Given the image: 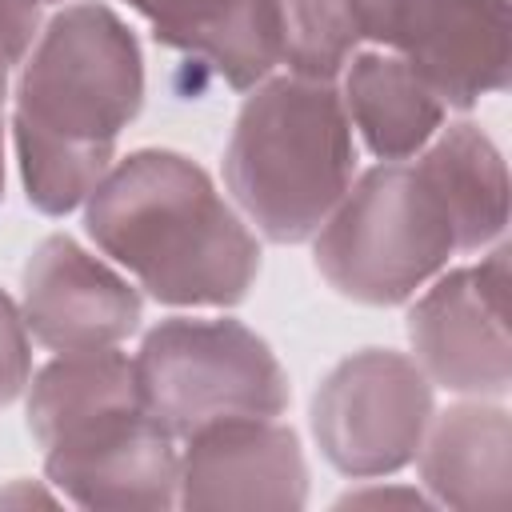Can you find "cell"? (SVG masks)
Instances as JSON below:
<instances>
[{"instance_id":"cell-1","label":"cell","mask_w":512,"mask_h":512,"mask_svg":"<svg viewBox=\"0 0 512 512\" xmlns=\"http://www.w3.org/2000/svg\"><path fill=\"white\" fill-rule=\"evenodd\" d=\"M144 104L136 32L100 0L56 12L16 80L12 140L28 204L44 216L80 208L116 160L120 132Z\"/></svg>"},{"instance_id":"cell-2","label":"cell","mask_w":512,"mask_h":512,"mask_svg":"<svg viewBox=\"0 0 512 512\" xmlns=\"http://www.w3.org/2000/svg\"><path fill=\"white\" fill-rule=\"evenodd\" d=\"M104 256L172 308H232L260 276V244L212 176L172 148H136L84 200Z\"/></svg>"},{"instance_id":"cell-3","label":"cell","mask_w":512,"mask_h":512,"mask_svg":"<svg viewBox=\"0 0 512 512\" xmlns=\"http://www.w3.org/2000/svg\"><path fill=\"white\" fill-rule=\"evenodd\" d=\"M44 476L80 508L164 512L180 492L176 436L148 416L136 364L116 348L60 352L28 388Z\"/></svg>"},{"instance_id":"cell-4","label":"cell","mask_w":512,"mask_h":512,"mask_svg":"<svg viewBox=\"0 0 512 512\" xmlns=\"http://www.w3.org/2000/svg\"><path fill=\"white\" fill-rule=\"evenodd\" d=\"M352 176V120L328 80L268 76L252 88L224 148V184L264 240H312Z\"/></svg>"},{"instance_id":"cell-5","label":"cell","mask_w":512,"mask_h":512,"mask_svg":"<svg viewBox=\"0 0 512 512\" xmlns=\"http://www.w3.org/2000/svg\"><path fill=\"white\" fill-rule=\"evenodd\" d=\"M320 276L348 300L392 308L456 256V228L420 164L368 168L312 236Z\"/></svg>"},{"instance_id":"cell-6","label":"cell","mask_w":512,"mask_h":512,"mask_svg":"<svg viewBox=\"0 0 512 512\" xmlns=\"http://www.w3.org/2000/svg\"><path fill=\"white\" fill-rule=\"evenodd\" d=\"M148 416L176 440L224 416H280L292 400L288 372L240 320H160L132 356Z\"/></svg>"},{"instance_id":"cell-7","label":"cell","mask_w":512,"mask_h":512,"mask_svg":"<svg viewBox=\"0 0 512 512\" xmlns=\"http://www.w3.org/2000/svg\"><path fill=\"white\" fill-rule=\"evenodd\" d=\"M436 416L432 380L392 348L344 356L312 396V436L324 460L352 480L408 468Z\"/></svg>"},{"instance_id":"cell-8","label":"cell","mask_w":512,"mask_h":512,"mask_svg":"<svg viewBox=\"0 0 512 512\" xmlns=\"http://www.w3.org/2000/svg\"><path fill=\"white\" fill-rule=\"evenodd\" d=\"M360 40L408 60L444 108H472L508 88V0H348Z\"/></svg>"},{"instance_id":"cell-9","label":"cell","mask_w":512,"mask_h":512,"mask_svg":"<svg viewBox=\"0 0 512 512\" xmlns=\"http://www.w3.org/2000/svg\"><path fill=\"white\" fill-rule=\"evenodd\" d=\"M412 360L420 372L460 396H504L512 384L508 348V248L480 264L444 272L408 312Z\"/></svg>"},{"instance_id":"cell-10","label":"cell","mask_w":512,"mask_h":512,"mask_svg":"<svg viewBox=\"0 0 512 512\" xmlns=\"http://www.w3.org/2000/svg\"><path fill=\"white\" fill-rule=\"evenodd\" d=\"M180 508H276L308 504L300 436L276 416H224L184 436Z\"/></svg>"},{"instance_id":"cell-11","label":"cell","mask_w":512,"mask_h":512,"mask_svg":"<svg viewBox=\"0 0 512 512\" xmlns=\"http://www.w3.org/2000/svg\"><path fill=\"white\" fill-rule=\"evenodd\" d=\"M24 324L28 336L52 352L116 348L140 328V292L84 252L72 236L56 232L36 244L24 264Z\"/></svg>"},{"instance_id":"cell-12","label":"cell","mask_w":512,"mask_h":512,"mask_svg":"<svg viewBox=\"0 0 512 512\" xmlns=\"http://www.w3.org/2000/svg\"><path fill=\"white\" fill-rule=\"evenodd\" d=\"M508 448L512 424L500 404L476 396L432 416L416 452L432 504L480 512L508 508Z\"/></svg>"},{"instance_id":"cell-13","label":"cell","mask_w":512,"mask_h":512,"mask_svg":"<svg viewBox=\"0 0 512 512\" xmlns=\"http://www.w3.org/2000/svg\"><path fill=\"white\" fill-rule=\"evenodd\" d=\"M344 112L376 160H408L444 128V100L396 52H352Z\"/></svg>"},{"instance_id":"cell-14","label":"cell","mask_w":512,"mask_h":512,"mask_svg":"<svg viewBox=\"0 0 512 512\" xmlns=\"http://www.w3.org/2000/svg\"><path fill=\"white\" fill-rule=\"evenodd\" d=\"M420 172L444 200L456 252H480L504 236L508 224V168L500 148L472 120L440 128L420 152Z\"/></svg>"},{"instance_id":"cell-15","label":"cell","mask_w":512,"mask_h":512,"mask_svg":"<svg viewBox=\"0 0 512 512\" xmlns=\"http://www.w3.org/2000/svg\"><path fill=\"white\" fill-rule=\"evenodd\" d=\"M172 48L204 60L228 88L252 92L280 64L272 0H228L224 8L192 24Z\"/></svg>"},{"instance_id":"cell-16","label":"cell","mask_w":512,"mask_h":512,"mask_svg":"<svg viewBox=\"0 0 512 512\" xmlns=\"http://www.w3.org/2000/svg\"><path fill=\"white\" fill-rule=\"evenodd\" d=\"M272 12L288 76L332 84L360 44L348 0H272Z\"/></svg>"},{"instance_id":"cell-17","label":"cell","mask_w":512,"mask_h":512,"mask_svg":"<svg viewBox=\"0 0 512 512\" xmlns=\"http://www.w3.org/2000/svg\"><path fill=\"white\" fill-rule=\"evenodd\" d=\"M32 384V340L24 312L0 288V408H8Z\"/></svg>"},{"instance_id":"cell-18","label":"cell","mask_w":512,"mask_h":512,"mask_svg":"<svg viewBox=\"0 0 512 512\" xmlns=\"http://www.w3.org/2000/svg\"><path fill=\"white\" fill-rule=\"evenodd\" d=\"M124 4L136 8L152 24L156 44L172 48L192 24H200L204 16H212L216 8H224L228 0H124Z\"/></svg>"},{"instance_id":"cell-19","label":"cell","mask_w":512,"mask_h":512,"mask_svg":"<svg viewBox=\"0 0 512 512\" xmlns=\"http://www.w3.org/2000/svg\"><path fill=\"white\" fill-rule=\"evenodd\" d=\"M36 36H40V4L36 0H0V60L8 68L24 64Z\"/></svg>"},{"instance_id":"cell-20","label":"cell","mask_w":512,"mask_h":512,"mask_svg":"<svg viewBox=\"0 0 512 512\" xmlns=\"http://www.w3.org/2000/svg\"><path fill=\"white\" fill-rule=\"evenodd\" d=\"M392 500H400V504H432L428 496H420L416 488H408V492H400V488H376V492H348V496H340V504H392Z\"/></svg>"},{"instance_id":"cell-21","label":"cell","mask_w":512,"mask_h":512,"mask_svg":"<svg viewBox=\"0 0 512 512\" xmlns=\"http://www.w3.org/2000/svg\"><path fill=\"white\" fill-rule=\"evenodd\" d=\"M8 64L0 60V196H4V96H8Z\"/></svg>"},{"instance_id":"cell-22","label":"cell","mask_w":512,"mask_h":512,"mask_svg":"<svg viewBox=\"0 0 512 512\" xmlns=\"http://www.w3.org/2000/svg\"><path fill=\"white\" fill-rule=\"evenodd\" d=\"M36 4H60V0H36Z\"/></svg>"}]
</instances>
